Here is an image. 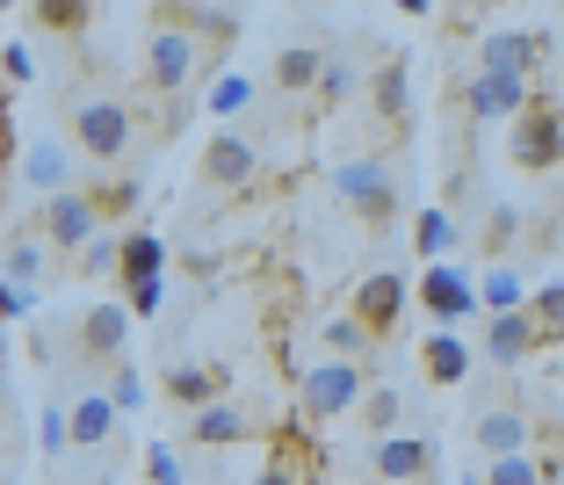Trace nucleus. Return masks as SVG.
I'll list each match as a JSON object with an SVG mask.
<instances>
[{"label":"nucleus","instance_id":"11","mask_svg":"<svg viewBox=\"0 0 564 485\" xmlns=\"http://www.w3.org/2000/svg\"><path fill=\"white\" fill-rule=\"evenodd\" d=\"M399 312H405V276H369V283H355V319H362L369 334H391L399 326Z\"/></svg>","mask_w":564,"mask_h":485},{"label":"nucleus","instance_id":"40","mask_svg":"<svg viewBox=\"0 0 564 485\" xmlns=\"http://www.w3.org/2000/svg\"><path fill=\"white\" fill-rule=\"evenodd\" d=\"M30 304H36V290H0V312L8 319H30Z\"/></svg>","mask_w":564,"mask_h":485},{"label":"nucleus","instance_id":"30","mask_svg":"<svg viewBox=\"0 0 564 485\" xmlns=\"http://www.w3.org/2000/svg\"><path fill=\"white\" fill-rule=\"evenodd\" d=\"M535 326H543V341H564V283H550V290H535Z\"/></svg>","mask_w":564,"mask_h":485},{"label":"nucleus","instance_id":"35","mask_svg":"<svg viewBox=\"0 0 564 485\" xmlns=\"http://www.w3.org/2000/svg\"><path fill=\"white\" fill-rule=\"evenodd\" d=\"M318 95H326V101H348V95H355V66H348V58H333V66H326Z\"/></svg>","mask_w":564,"mask_h":485},{"label":"nucleus","instance_id":"10","mask_svg":"<svg viewBox=\"0 0 564 485\" xmlns=\"http://www.w3.org/2000/svg\"><path fill=\"white\" fill-rule=\"evenodd\" d=\"M464 109L470 117H529L535 109V80H499V73H470V87H464Z\"/></svg>","mask_w":564,"mask_h":485},{"label":"nucleus","instance_id":"29","mask_svg":"<svg viewBox=\"0 0 564 485\" xmlns=\"http://www.w3.org/2000/svg\"><path fill=\"white\" fill-rule=\"evenodd\" d=\"M485 485H543V464H535L529 450L521 456H492V464H485Z\"/></svg>","mask_w":564,"mask_h":485},{"label":"nucleus","instance_id":"13","mask_svg":"<svg viewBox=\"0 0 564 485\" xmlns=\"http://www.w3.org/2000/svg\"><path fill=\"white\" fill-rule=\"evenodd\" d=\"M22 182L44 188V196H66L73 188V152L58 146V138H30V146H22Z\"/></svg>","mask_w":564,"mask_h":485},{"label":"nucleus","instance_id":"20","mask_svg":"<svg viewBox=\"0 0 564 485\" xmlns=\"http://www.w3.org/2000/svg\"><path fill=\"white\" fill-rule=\"evenodd\" d=\"M253 168H261V152H253V138H217L210 152H203V174H210V182H225V188H247L253 182Z\"/></svg>","mask_w":564,"mask_h":485},{"label":"nucleus","instance_id":"34","mask_svg":"<svg viewBox=\"0 0 564 485\" xmlns=\"http://www.w3.org/2000/svg\"><path fill=\"white\" fill-rule=\"evenodd\" d=\"M514 233H521V218L507 211V203H499L492 218H485V247H492V254H507V247H514Z\"/></svg>","mask_w":564,"mask_h":485},{"label":"nucleus","instance_id":"43","mask_svg":"<svg viewBox=\"0 0 564 485\" xmlns=\"http://www.w3.org/2000/svg\"><path fill=\"white\" fill-rule=\"evenodd\" d=\"M87 485H109V478H87Z\"/></svg>","mask_w":564,"mask_h":485},{"label":"nucleus","instance_id":"23","mask_svg":"<svg viewBox=\"0 0 564 485\" xmlns=\"http://www.w3.org/2000/svg\"><path fill=\"white\" fill-rule=\"evenodd\" d=\"M123 283H131V290L166 283V247H160V233H123Z\"/></svg>","mask_w":564,"mask_h":485},{"label":"nucleus","instance_id":"9","mask_svg":"<svg viewBox=\"0 0 564 485\" xmlns=\"http://www.w3.org/2000/svg\"><path fill=\"white\" fill-rule=\"evenodd\" d=\"M543 36L535 30H492L478 44V73H499V80H535V58H543Z\"/></svg>","mask_w":564,"mask_h":485},{"label":"nucleus","instance_id":"39","mask_svg":"<svg viewBox=\"0 0 564 485\" xmlns=\"http://www.w3.org/2000/svg\"><path fill=\"white\" fill-rule=\"evenodd\" d=\"M160 304H166V283H145V290H131V312H138V319H145V312H160Z\"/></svg>","mask_w":564,"mask_h":485},{"label":"nucleus","instance_id":"26","mask_svg":"<svg viewBox=\"0 0 564 485\" xmlns=\"http://www.w3.org/2000/svg\"><path fill=\"white\" fill-rule=\"evenodd\" d=\"M44 233H15L8 239V290H36V276H44Z\"/></svg>","mask_w":564,"mask_h":485},{"label":"nucleus","instance_id":"15","mask_svg":"<svg viewBox=\"0 0 564 485\" xmlns=\"http://www.w3.org/2000/svg\"><path fill=\"white\" fill-rule=\"evenodd\" d=\"M470 435H478L485 464H492V456H521L529 450V413H521V406H492V413H478Z\"/></svg>","mask_w":564,"mask_h":485},{"label":"nucleus","instance_id":"2","mask_svg":"<svg viewBox=\"0 0 564 485\" xmlns=\"http://www.w3.org/2000/svg\"><path fill=\"white\" fill-rule=\"evenodd\" d=\"M73 146L87 160H123L138 146V117L123 95H80L73 101Z\"/></svg>","mask_w":564,"mask_h":485},{"label":"nucleus","instance_id":"8","mask_svg":"<svg viewBox=\"0 0 564 485\" xmlns=\"http://www.w3.org/2000/svg\"><path fill=\"white\" fill-rule=\"evenodd\" d=\"M333 188L355 203V218L362 225H391V211H399V196H391V174H383V160H348V168L333 174Z\"/></svg>","mask_w":564,"mask_h":485},{"label":"nucleus","instance_id":"1","mask_svg":"<svg viewBox=\"0 0 564 485\" xmlns=\"http://www.w3.org/2000/svg\"><path fill=\"white\" fill-rule=\"evenodd\" d=\"M196 66H203L196 30H188L174 8H160V15H152V36H145V80L160 87V95H182V87L196 80Z\"/></svg>","mask_w":564,"mask_h":485},{"label":"nucleus","instance_id":"37","mask_svg":"<svg viewBox=\"0 0 564 485\" xmlns=\"http://www.w3.org/2000/svg\"><path fill=\"white\" fill-rule=\"evenodd\" d=\"M138 391H145V385H138V369H131V363H123V369H117V377H109V399H117V406H123V413H131V406H138Z\"/></svg>","mask_w":564,"mask_h":485},{"label":"nucleus","instance_id":"19","mask_svg":"<svg viewBox=\"0 0 564 485\" xmlns=\"http://www.w3.org/2000/svg\"><path fill=\"white\" fill-rule=\"evenodd\" d=\"M117 413L123 406L109 399V391H80V399H73V450H101V442L117 435Z\"/></svg>","mask_w":564,"mask_h":485},{"label":"nucleus","instance_id":"16","mask_svg":"<svg viewBox=\"0 0 564 485\" xmlns=\"http://www.w3.org/2000/svg\"><path fill=\"white\" fill-rule=\"evenodd\" d=\"M247 435H253V420H247V406H232V399L188 413V442H203V450H225V442H247Z\"/></svg>","mask_w":564,"mask_h":485},{"label":"nucleus","instance_id":"38","mask_svg":"<svg viewBox=\"0 0 564 485\" xmlns=\"http://www.w3.org/2000/svg\"><path fill=\"white\" fill-rule=\"evenodd\" d=\"M253 485H304V478H297V464H290V456H268V464L253 471Z\"/></svg>","mask_w":564,"mask_h":485},{"label":"nucleus","instance_id":"42","mask_svg":"<svg viewBox=\"0 0 564 485\" xmlns=\"http://www.w3.org/2000/svg\"><path fill=\"white\" fill-rule=\"evenodd\" d=\"M464 485H485V478H478V471H464Z\"/></svg>","mask_w":564,"mask_h":485},{"label":"nucleus","instance_id":"24","mask_svg":"<svg viewBox=\"0 0 564 485\" xmlns=\"http://www.w3.org/2000/svg\"><path fill=\"white\" fill-rule=\"evenodd\" d=\"M413 247L427 254V268H434V261H448V254L464 247V225H456V218L442 211V203H434V211H420V225H413Z\"/></svg>","mask_w":564,"mask_h":485},{"label":"nucleus","instance_id":"17","mask_svg":"<svg viewBox=\"0 0 564 485\" xmlns=\"http://www.w3.org/2000/svg\"><path fill=\"white\" fill-rule=\"evenodd\" d=\"M166 399L188 406V413H203V406L225 399V369H210V363H174V369H166Z\"/></svg>","mask_w":564,"mask_h":485},{"label":"nucleus","instance_id":"14","mask_svg":"<svg viewBox=\"0 0 564 485\" xmlns=\"http://www.w3.org/2000/svg\"><path fill=\"white\" fill-rule=\"evenodd\" d=\"M427 464H434V442H427V435H391V442H377V478H383V485L427 478Z\"/></svg>","mask_w":564,"mask_h":485},{"label":"nucleus","instance_id":"5","mask_svg":"<svg viewBox=\"0 0 564 485\" xmlns=\"http://www.w3.org/2000/svg\"><path fill=\"white\" fill-rule=\"evenodd\" d=\"M420 304L434 312V326H456V319L485 312L478 283H470V268H456V261H434L427 276H420Z\"/></svg>","mask_w":564,"mask_h":485},{"label":"nucleus","instance_id":"41","mask_svg":"<svg viewBox=\"0 0 564 485\" xmlns=\"http://www.w3.org/2000/svg\"><path fill=\"white\" fill-rule=\"evenodd\" d=\"M8 80H30V44H8Z\"/></svg>","mask_w":564,"mask_h":485},{"label":"nucleus","instance_id":"31","mask_svg":"<svg viewBox=\"0 0 564 485\" xmlns=\"http://www.w3.org/2000/svg\"><path fill=\"white\" fill-rule=\"evenodd\" d=\"M362 420L377 428L383 442H391V435H399V391H369V399H362Z\"/></svg>","mask_w":564,"mask_h":485},{"label":"nucleus","instance_id":"33","mask_svg":"<svg viewBox=\"0 0 564 485\" xmlns=\"http://www.w3.org/2000/svg\"><path fill=\"white\" fill-rule=\"evenodd\" d=\"M80 268H87V276H117V268H123V239H117V233H101L95 247L80 254Z\"/></svg>","mask_w":564,"mask_h":485},{"label":"nucleus","instance_id":"28","mask_svg":"<svg viewBox=\"0 0 564 485\" xmlns=\"http://www.w3.org/2000/svg\"><path fill=\"white\" fill-rule=\"evenodd\" d=\"M369 101H377V117H383V123H399V117H405V58H391V66L369 80Z\"/></svg>","mask_w":564,"mask_h":485},{"label":"nucleus","instance_id":"18","mask_svg":"<svg viewBox=\"0 0 564 485\" xmlns=\"http://www.w3.org/2000/svg\"><path fill=\"white\" fill-rule=\"evenodd\" d=\"M543 341V326H535V312H507V319H485V355H492L499 369L521 363V355Z\"/></svg>","mask_w":564,"mask_h":485},{"label":"nucleus","instance_id":"22","mask_svg":"<svg viewBox=\"0 0 564 485\" xmlns=\"http://www.w3.org/2000/svg\"><path fill=\"white\" fill-rule=\"evenodd\" d=\"M478 298H485V319H507V312H529V276H521V268H507V261H499V268H485V276H478Z\"/></svg>","mask_w":564,"mask_h":485},{"label":"nucleus","instance_id":"21","mask_svg":"<svg viewBox=\"0 0 564 485\" xmlns=\"http://www.w3.org/2000/svg\"><path fill=\"white\" fill-rule=\"evenodd\" d=\"M326 66H333V58L318 44H297V36H290V44L275 51V87H282V95H304V87L326 80Z\"/></svg>","mask_w":564,"mask_h":485},{"label":"nucleus","instance_id":"3","mask_svg":"<svg viewBox=\"0 0 564 485\" xmlns=\"http://www.w3.org/2000/svg\"><path fill=\"white\" fill-rule=\"evenodd\" d=\"M101 225H109V203L87 196V188H66V196H51V203H44L36 233H44L58 254H87V247L101 239Z\"/></svg>","mask_w":564,"mask_h":485},{"label":"nucleus","instance_id":"36","mask_svg":"<svg viewBox=\"0 0 564 485\" xmlns=\"http://www.w3.org/2000/svg\"><path fill=\"white\" fill-rule=\"evenodd\" d=\"M145 471H152V485H182V464H174L166 442H152V450H145Z\"/></svg>","mask_w":564,"mask_h":485},{"label":"nucleus","instance_id":"12","mask_svg":"<svg viewBox=\"0 0 564 485\" xmlns=\"http://www.w3.org/2000/svg\"><path fill=\"white\" fill-rule=\"evenodd\" d=\"M420 369H427V385L456 391L470 377V341H456V326H434V334L420 341Z\"/></svg>","mask_w":564,"mask_h":485},{"label":"nucleus","instance_id":"4","mask_svg":"<svg viewBox=\"0 0 564 485\" xmlns=\"http://www.w3.org/2000/svg\"><path fill=\"white\" fill-rule=\"evenodd\" d=\"M297 399H304V413H312V420L348 413L355 399H369V385H362V363H312V369L297 377Z\"/></svg>","mask_w":564,"mask_h":485},{"label":"nucleus","instance_id":"32","mask_svg":"<svg viewBox=\"0 0 564 485\" xmlns=\"http://www.w3.org/2000/svg\"><path fill=\"white\" fill-rule=\"evenodd\" d=\"M73 442V413H58V406H44V420H36V450L44 456H58Z\"/></svg>","mask_w":564,"mask_h":485},{"label":"nucleus","instance_id":"6","mask_svg":"<svg viewBox=\"0 0 564 485\" xmlns=\"http://www.w3.org/2000/svg\"><path fill=\"white\" fill-rule=\"evenodd\" d=\"M514 160L529 174H550L564 160V109H557V101H535L529 117L514 123Z\"/></svg>","mask_w":564,"mask_h":485},{"label":"nucleus","instance_id":"7","mask_svg":"<svg viewBox=\"0 0 564 485\" xmlns=\"http://www.w3.org/2000/svg\"><path fill=\"white\" fill-rule=\"evenodd\" d=\"M131 304L123 298H109V304H87L80 312V326H73V334H80V355L87 363H117L123 369V341H131Z\"/></svg>","mask_w":564,"mask_h":485},{"label":"nucleus","instance_id":"27","mask_svg":"<svg viewBox=\"0 0 564 485\" xmlns=\"http://www.w3.org/2000/svg\"><path fill=\"white\" fill-rule=\"evenodd\" d=\"M253 95H261V87H253L247 73H217V80H210V101H203V109H210V117H247Z\"/></svg>","mask_w":564,"mask_h":485},{"label":"nucleus","instance_id":"25","mask_svg":"<svg viewBox=\"0 0 564 485\" xmlns=\"http://www.w3.org/2000/svg\"><path fill=\"white\" fill-rule=\"evenodd\" d=\"M318 348H326V363H362V355H369V326L355 312H340V319H326Z\"/></svg>","mask_w":564,"mask_h":485}]
</instances>
